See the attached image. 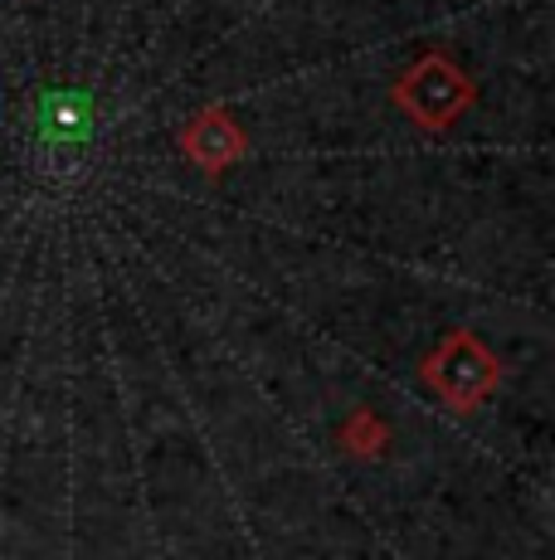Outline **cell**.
I'll list each match as a JSON object with an SVG mask.
<instances>
[{"instance_id": "obj_1", "label": "cell", "mask_w": 555, "mask_h": 560, "mask_svg": "<svg viewBox=\"0 0 555 560\" xmlns=\"http://www.w3.org/2000/svg\"><path fill=\"white\" fill-rule=\"evenodd\" d=\"M93 132V103L83 93H55L39 117V137L49 147H83Z\"/></svg>"}]
</instances>
